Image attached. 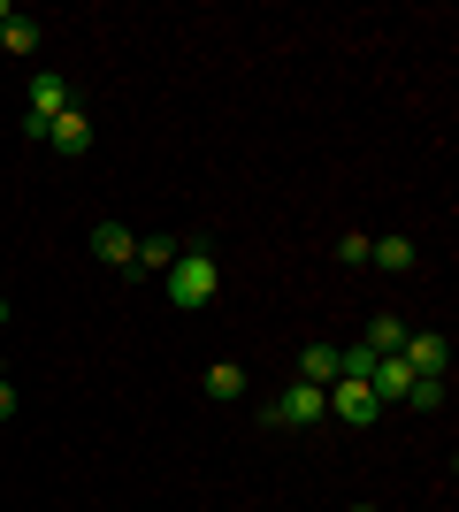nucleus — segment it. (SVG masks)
Returning a JSON list of instances; mask_svg holds the SVG:
<instances>
[{"label": "nucleus", "instance_id": "obj_1", "mask_svg": "<svg viewBox=\"0 0 459 512\" xmlns=\"http://www.w3.org/2000/svg\"><path fill=\"white\" fill-rule=\"evenodd\" d=\"M161 283H169V306H176V314H199V306H215L222 268L192 245V253H176V260H169V276H161Z\"/></svg>", "mask_w": 459, "mask_h": 512}, {"label": "nucleus", "instance_id": "obj_2", "mask_svg": "<svg viewBox=\"0 0 459 512\" xmlns=\"http://www.w3.org/2000/svg\"><path fill=\"white\" fill-rule=\"evenodd\" d=\"M322 413H329V390L322 383H291V390H276L268 421H276V428H314Z\"/></svg>", "mask_w": 459, "mask_h": 512}, {"label": "nucleus", "instance_id": "obj_3", "mask_svg": "<svg viewBox=\"0 0 459 512\" xmlns=\"http://www.w3.org/2000/svg\"><path fill=\"white\" fill-rule=\"evenodd\" d=\"M62 107H69V77L39 69V77H31V107H23V130H31V138H46V123H54Z\"/></svg>", "mask_w": 459, "mask_h": 512}, {"label": "nucleus", "instance_id": "obj_4", "mask_svg": "<svg viewBox=\"0 0 459 512\" xmlns=\"http://www.w3.org/2000/svg\"><path fill=\"white\" fill-rule=\"evenodd\" d=\"M329 413H337V421H345V428H375V413H383V398H375L368 383H345V375H337V383H329Z\"/></svg>", "mask_w": 459, "mask_h": 512}, {"label": "nucleus", "instance_id": "obj_5", "mask_svg": "<svg viewBox=\"0 0 459 512\" xmlns=\"http://www.w3.org/2000/svg\"><path fill=\"white\" fill-rule=\"evenodd\" d=\"M46 146H54V153H85V146H92V123H85V107H62V115L46 123Z\"/></svg>", "mask_w": 459, "mask_h": 512}, {"label": "nucleus", "instance_id": "obj_6", "mask_svg": "<svg viewBox=\"0 0 459 512\" xmlns=\"http://www.w3.org/2000/svg\"><path fill=\"white\" fill-rule=\"evenodd\" d=\"M398 360L414 367V375H444V360H452V344H444V337H414V329H406V344H398Z\"/></svg>", "mask_w": 459, "mask_h": 512}, {"label": "nucleus", "instance_id": "obj_7", "mask_svg": "<svg viewBox=\"0 0 459 512\" xmlns=\"http://www.w3.org/2000/svg\"><path fill=\"white\" fill-rule=\"evenodd\" d=\"M92 253L108 260V268H123V276H131V253H138V237L123 230V222H100V230H92Z\"/></svg>", "mask_w": 459, "mask_h": 512}, {"label": "nucleus", "instance_id": "obj_8", "mask_svg": "<svg viewBox=\"0 0 459 512\" xmlns=\"http://www.w3.org/2000/svg\"><path fill=\"white\" fill-rule=\"evenodd\" d=\"M169 260H176V237H138L131 276H169Z\"/></svg>", "mask_w": 459, "mask_h": 512}, {"label": "nucleus", "instance_id": "obj_9", "mask_svg": "<svg viewBox=\"0 0 459 512\" xmlns=\"http://www.w3.org/2000/svg\"><path fill=\"white\" fill-rule=\"evenodd\" d=\"M368 260L391 268V276H406V268H414V237H368Z\"/></svg>", "mask_w": 459, "mask_h": 512}, {"label": "nucleus", "instance_id": "obj_10", "mask_svg": "<svg viewBox=\"0 0 459 512\" xmlns=\"http://www.w3.org/2000/svg\"><path fill=\"white\" fill-rule=\"evenodd\" d=\"M299 383H337V344H306V360H299Z\"/></svg>", "mask_w": 459, "mask_h": 512}, {"label": "nucleus", "instance_id": "obj_11", "mask_svg": "<svg viewBox=\"0 0 459 512\" xmlns=\"http://www.w3.org/2000/svg\"><path fill=\"white\" fill-rule=\"evenodd\" d=\"M360 344H368L375 360H383V352H398V344H406V321H398V314H375V321H368V337H360Z\"/></svg>", "mask_w": 459, "mask_h": 512}, {"label": "nucleus", "instance_id": "obj_12", "mask_svg": "<svg viewBox=\"0 0 459 512\" xmlns=\"http://www.w3.org/2000/svg\"><path fill=\"white\" fill-rule=\"evenodd\" d=\"M238 390H245V367L238 360H215V367H207V398H238Z\"/></svg>", "mask_w": 459, "mask_h": 512}, {"label": "nucleus", "instance_id": "obj_13", "mask_svg": "<svg viewBox=\"0 0 459 512\" xmlns=\"http://www.w3.org/2000/svg\"><path fill=\"white\" fill-rule=\"evenodd\" d=\"M31 46H39V23L31 16H16L8 31H0V54H31Z\"/></svg>", "mask_w": 459, "mask_h": 512}, {"label": "nucleus", "instance_id": "obj_14", "mask_svg": "<svg viewBox=\"0 0 459 512\" xmlns=\"http://www.w3.org/2000/svg\"><path fill=\"white\" fill-rule=\"evenodd\" d=\"M406 406H444V375H414V390H406Z\"/></svg>", "mask_w": 459, "mask_h": 512}, {"label": "nucleus", "instance_id": "obj_15", "mask_svg": "<svg viewBox=\"0 0 459 512\" xmlns=\"http://www.w3.org/2000/svg\"><path fill=\"white\" fill-rule=\"evenodd\" d=\"M8 413H16V390H8V375H0V421H8Z\"/></svg>", "mask_w": 459, "mask_h": 512}, {"label": "nucleus", "instance_id": "obj_16", "mask_svg": "<svg viewBox=\"0 0 459 512\" xmlns=\"http://www.w3.org/2000/svg\"><path fill=\"white\" fill-rule=\"evenodd\" d=\"M8 23H16V8H8V0H0V31H8Z\"/></svg>", "mask_w": 459, "mask_h": 512}, {"label": "nucleus", "instance_id": "obj_17", "mask_svg": "<svg viewBox=\"0 0 459 512\" xmlns=\"http://www.w3.org/2000/svg\"><path fill=\"white\" fill-rule=\"evenodd\" d=\"M0 321H8V291H0Z\"/></svg>", "mask_w": 459, "mask_h": 512}, {"label": "nucleus", "instance_id": "obj_18", "mask_svg": "<svg viewBox=\"0 0 459 512\" xmlns=\"http://www.w3.org/2000/svg\"><path fill=\"white\" fill-rule=\"evenodd\" d=\"M352 512H375V505H352Z\"/></svg>", "mask_w": 459, "mask_h": 512}]
</instances>
